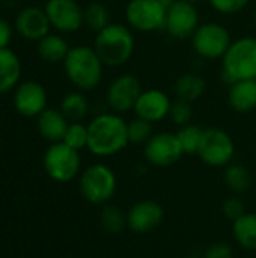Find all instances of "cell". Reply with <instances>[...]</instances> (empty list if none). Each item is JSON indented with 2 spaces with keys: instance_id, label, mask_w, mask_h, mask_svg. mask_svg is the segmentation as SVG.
<instances>
[{
  "instance_id": "obj_33",
  "label": "cell",
  "mask_w": 256,
  "mask_h": 258,
  "mask_svg": "<svg viewBox=\"0 0 256 258\" xmlns=\"http://www.w3.org/2000/svg\"><path fill=\"white\" fill-rule=\"evenodd\" d=\"M222 213L228 221L234 222L246 213V206L238 197H231V198L225 200V203L222 206Z\"/></svg>"
},
{
  "instance_id": "obj_4",
  "label": "cell",
  "mask_w": 256,
  "mask_h": 258,
  "mask_svg": "<svg viewBox=\"0 0 256 258\" xmlns=\"http://www.w3.org/2000/svg\"><path fill=\"white\" fill-rule=\"evenodd\" d=\"M222 79L226 85L238 80H256V36L232 41L222 57Z\"/></svg>"
},
{
  "instance_id": "obj_29",
  "label": "cell",
  "mask_w": 256,
  "mask_h": 258,
  "mask_svg": "<svg viewBox=\"0 0 256 258\" xmlns=\"http://www.w3.org/2000/svg\"><path fill=\"white\" fill-rule=\"evenodd\" d=\"M154 135V124L143 118H133L128 122V141L133 145H145Z\"/></svg>"
},
{
  "instance_id": "obj_31",
  "label": "cell",
  "mask_w": 256,
  "mask_h": 258,
  "mask_svg": "<svg viewBox=\"0 0 256 258\" xmlns=\"http://www.w3.org/2000/svg\"><path fill=\"white\" fill-rule=\"evenodd\" d=\"M169 118L178 127L192 124V119H193V106H192V103H187V101H183V100H175L172 103Z\"/></svg>"
},
{
  "instance_id": "obj_17",
  "label": "cell",
  "mask_w": 256,
  "mask_h": 258,
  "mask_svg": "<svg viewBox=\"0 0 256 258\" xmlns=\"http://www.w3.org/2000/svg\"><path fill=\"white\" fill-rule=\"evenodd\" d=\"M14 29L21 38L38 42L41 38L50 33L51 24L44 8L26 6L17 14Z\"/></svg>"
},
{
  "instance_id": "obj_38",
  "label": "cell",
  "mask_w": 256,
  "mask_h": 258,
  "mask_svg": "<svg viewBox=\"0 0 256 258\" xmlns=\"http://www.w3.org/2000/svg\"><path fill=\"white\" fill-rule=\"evenodd\" d=\"M253 24H255V30H256V11H255V17H253Z\"/></svg>"
},
{
  "instance_id": "obj_9",
  "label": "cell",
  "mask_w": 256,
  "mask_h": 258,
  "mask_svg": "<svg viewBox=\"0 0 256 258\" xmlns=\"http://www.w3.org/2000/svg\"><path fill=\"white\" fill-rule=\"evenodd\" d=\"M167 8L160 0H128L125 5V23L130 29L151 33L164 29Z\"/></svg>"
},
{
  "instance_id": "obj_6",
  "label": "cell",
  "mask_w": 256,
  "mask_h": 258,
  "mask_svg": "<svg viewBox=\"0 0 256 258\" xmlns=\"http://www.w3.org/2000/svg\"><path fill=\"white\" fill-rule=\"evenodd\" d=\"M42 166L47 175L56 183H69L80 175V151L68 147L65 142H54L45 150Z\"/></svg>"
},
{
  "instance_id": "obj_34",
  "label": "cell",
  "mask_w": 256,
  "mask_h": 258,
  "mask_svg": "<svg viewBox=\"0 0 256 258\" xmlns=\"http://www.w3.org/2000/svg\"><path fill=\"white\" fill-rule=\"evenodd\" d=\"M202 258H234V251L228 243L216 242L205 249Z\"/></svg>"
},
{
  "instance_id": "obj_24",
  "label": "cell",
  "mask_w": 256,
  "mask_h": 258,
  "mask_svg": "<svg viewBox=\"0 0 256 258\" xmlns=\"http://www.w3.org/2000/svg\"><path fill=\"white\" fill-rule=\"evenodd\" d=\"M232 234L235 242L246 251H256V215L244 213L232 222Z\"/></svg>"
},
{
  "instance_id": "obj_16",
  "label": "cell",
  "mask_w": 256,
  "mask_h": 258,
  "mask_svg": "<svg viewBox=\"0 0 256 258\" xmlns=\"http://www.w3.org/2000/svg\"><path fill=\"white\" fill-rule=\"evenodd\" d=\"M172 103L174 101L170 100L167 92L157 89V88H151V89L142 91L133 110L136 116L155 124L169 116Z\"/></svg>"
},
{
  "instance_id": "obj_19",
  "label": "cell",
  "mask_w": 256,
  "mask_h": 258,
  "mask_svg": "<svg viewBox=\"0 0 256 258\" xmlns=\"http://www.w3.org/2000/svg\"><path fill=\"white\" fill-rule=\"evenodd\" d=\"M228 104L238 113H249L256 109V80H238L229 85Z\"/></svg>"
},
{
  "instance_id": "obj_2",
  "label": "cell",
  "mask_w": 256,
  "mask_h": 258,
  "mask_svg": "<svg viewBox=\"0 0 256 258\" xmlns=\"http://www.w3.org/2000/svg\"><path fill=\"white\" fill-rule=\"evenodd\" d=\"M62 63L66 79L78 91H94L103 82L106 65L91 45L78 44L71 47Z\"/></svg>"
},
{
  "instance_id": "obj_27",
  "label": "cell",
  "mask_w": 256,
  "mask_h": 258,
  "mask_svg": "<svg viewBox=\"0 0 256 258\" xmlns=\"http://www.w3.org/2000/svg\"><path fill=\"white\" fill-rule=\"evenodd\" d=\"M100 224L104 231L118 234L127 227V213H124L118 206L107 203L100 212Z\"/></svg>"
},
{
  "instance_id": "obj_37",
  "label": "cell",
  "mask_w": 256,
  "mask_h": 258,
  "mask_svg": "<svg viewBox=\"0 0 256 258\" xmlns=\"http://www.w3.org/2000/svg\"><path fill=\"white\" fill-rule=\"evenodd\" d=\"M186 2H189V3H193V5H198V3H201V2H204V0H186Z\"/></svg>"
},
{
  "instance_id": "obj_35",
  "label": "cell",
  "mask_w": 256,
  "mask_h": 258,
  "mask_svg": "<svg viewBox=\"0 0 256 258\" xmlns=\"http://www.w3.org/2000/svg\"><path fill=\"white\" fill-rule=\"evenodd\" d=\"M14 26L6 20L0 17V48H8L12 36H14Z\"/></svg>"
},
{
  "instance_id": "obj_5",
  "label": "cell",
  "mask_w": 256,
  "mask_h": 258,
  "mask_svg": "<svg viewBox=\"0 0 256 258\" xmlns=\"http://www.w3.org/2000/svg\"><path fill=\"white\" fill-rule=\"evenodd\" d=\"M118 187L116 174L104 163H94L80 172L78 189L81 197L95 206H104L115 197Z\"/></svg>"
},
{
  "instance_id": "obj_21",
  "label": "cell",
  "mask_w": 256,
  "mask_h": 258,
  "mask_svg": "<svg viewBox=\"0 0 256 258\" xmlns=\"http://www.w3.org/2000/svg\"><path fill=\"white\" fill-rule=\"evenodd\" d=\"M207 91V80L198 73H184L174 83V94L177 100L195 103L204 97Z\"/></svg>"
},
{
  "instance_id": "obj_20",
  "label": "cell",
  "mask_w": 256,
  "mask_h": 258,
  "mask_svg": "<svg viewBox=\"0 0 256 258\" xmlns=\"http://www.w3.org/2000/svg\"><path fill=\"white\" fill-rule=\"evenodd\" d=\"M21 60L18 54L8 48H0V95L17 88L21 80Z\"/></svg>"
},
{
  "instance_id": "obj_32",
  "label": "cell",
  "mask_w": 256,
  "mask_h": 258,
  "mask_svg": "<svg viewBox=\"0 0 256 258\" xmlns=\"http://www.w3.org/2000/svg\"><path fill=\"white\" fill-rule=\"evenodd\" d=\"M208 3L220 15H237L247 8L250 0H208Z\"/></svg>"
},
{
  "instance_id": "obj_12",
  "label": "cell",
  "mask_w": 256,
  "mask_h": 258,
  "mask_svg": "<svg viewBox=\"0 0 256 258\" xmlns=\"http://www.w3.org/2000/svg\"><path fill=\"white\" fill-rule=\"evenodd\" d=\"M44 9L59 33H74L84 26V8L77 0H47Z\"/></svg>"
},
{
  "instance_id": "obj_26",
  "label": "cell",
  "mask_w": 256,
  "mask_h": 258,
  "mask_svg": "<svg viewBox=\"0 0 256 258\" xmlns=\"http://www.w3.org/2000/svg\"><path fill=\"white\" fill-rule=\"evenodd\" d=\"M112 23V14L103 2H91L84 8V26L98 33Z\"/></svg>"
},
{
  "instance_id": "obj_7",
  "label": "cell",
  "mask_w": 256,
  "mask_h": 258,
  "mask_svg": "<svg viewBox=\"0 0 256 258\" xmlns=\"http://www.w3.org/2000/svg\"><path fill=\"white\" fill-rule=\"evenodd\" d=\"M195 53L205 60L222 59L232 44V36L228 27L217 21L201 23L190 38Z\"/></svg>"
},
{
  "instance_id": "obj_13",
  "label": "cell",
  "mask_w": 256,
  "mask_h": 258,
  "mask_svg": "<svg viewBox=\"0 0 256 258\" xmlns=\"http://www.w3.org/2000/svg\"><path fill=\"white\" fill-rule=\"evenodd\" d=\"M143 154L149 165L157 168H167L175 165L184 156V151L175 133L160 132L154 133L151 139L143 145Z\"/></svg>"
},
{
  "instance_id": "obj_30",
  "label": "cell",
  "mask_w": 256,
  "mask_h": 258,
  "mask_svg": "<svg viewBox=\"0 0 256 258\" xmlns=\"http://www.w3.org/2000/svg\"><path fill=\"white\" fill-rule=\"evenodd\" d=\"M68 147L81 151L88 148V124L83 122H69L63 141Z\"/></svg>"
},
{
  "instance_id": "obj_1",
  "label": "cell",
  "mask_w": 256,
  "mask_h": 258,
  "mask_svg": "<svg viewBox=\"0 0 256 258\" xmlns=\"http://www.w3.org/2000/svg\"><path fill=\"white\" fill-rule=\"evenodd\" d=\"M128 122L122 115L103 112L88 122V150L97 157H112L127 148Z\"/></svg>"
},
{
  "instance_id": "obj_22",
  "label": "cell",
  "mask_w": 256,
  "mask_h": 258,
  "mask_svg": "<svg viewBox=\"0 0 256 258\" xmlns=\"http://www.w3.org/2000/svg\"><path fill=\"white\" fill-rule=\"evenodd\" d=\"M68 41L60 33H48L38 41L36 51L38 56L47 63H59L63 62L69 51Z\"/></svg>"
},
{
  "instance_id": "obj_39",
  "label": "cell",
  "mask_w": 256,
  "mask_h": 258,
  "mask_svg": "<svg viewBox=\"0 0 256 258\" xmlns=\"http://www.w3.org/2000/svg\"><path fill=\"white\" fill-rule=\"evenodd\" d=\"M103 2H118V0H103Z\"/></svg>"
},
{
  "instance_id": "obj_25",
  "label": "cell",
  "mask_w": 256,
  "mask_h": 258,
  "mask_svg": "<svg viewBox=\"0 0 256 258\" xmlns=\"http://www.w3.org/2000/svg\"><path fill=\"white\" fill-rule=\"evenodd\" d=\"M223 180H225L226 187L237 195L247 192L252 186L250 171L246 166L238 165V163H229L228 166H225Z\"/></svg>"
},
{
  "instance_id": "obj_14",
  "label": "cell",
  "mask_w": 256,
  "mask_h": 258,
  "mask_svg": "<svg viewBox=\"0 0 256 258\" xmlns=\"http://www.w3.org/2000/svg\"><path fill=\"white\" fill-rule=\"evenodd\" d=\"M12 104L17 113L26 118H36L48 106V94L38 80H24L14 89Z\"/></svg>"
},
{
  "instance_id": "obj_28",
  "label": "cell",
  "mask_w": 256,
  "mask_h": 258,
  "mask_svg": "<svg viewBox=\"0 0 256 258\" xmlns=\"http://www.w3.org/2000/svg\"><path fill=\"white\" fill-rule=\"evenodd\" d=\"M202 133L204 128L196 125V124H187L178 128V132L175 133L180 145L184 151V154H196L201 139H202Z\"/></svg>"
},
{
  "instance_id": "obj_36",
  "label": "cell",
  "mask_w": 256,
  "mask_h": 258,
  "mask_svg": "<svg viewBox=\"0 0 256 258\" xmlns=\"http://www.w3.org/2000/svg\"><path fill=\"white\" fill-rule=\"evenodd\" d=\"M160 2H161V3H163V5H164L166 8H169V6H170V5H172V3H174L175 0H160Z\"/></svg>"
},
{
  "instance_id": "obj_3",
  "label": "cell",
  "mask_w": 256,
  "mask_h": 258,
  "mask_svg": "<svg viewBox=\"0 0 256 258\" xmlns=\"http://www.w3.org/2000/svg\"><path fill=\"white\" fill-rule=\"evenodd\" d=\"M106 67L118 68L125 65L134 54L136 38L133 29L122 23H110L95 33L92 45Z\"/></svg>"
},
{
  "instance_id": "obj_18",
  "label": "cell",
  "mask_w": 256,
  "mask_h": 258,
  "mask_svg": "<svg viewBox=\"0 0 256 258\" xmlns=\"http://www.w3.org/2000/svg\"><path fill=\"white\" fill-rule=\"evenodd\" d=\"M68 125H69V121L66 119V116L62 113L60 109L47 107L42 113L36 116L38 133L44 139H47L50 144L62 142Z\"/></svg>"
},
{
  "instance_id": "obj_11",
  "label": "cell",
  "mask_w": 256,
  "mask_h": 258,
  "mask_svg": "<svg viewBox=\"0 0 256 258\" xmlns=\"http://www.w3.org/2000/svg\"><path fill=\"white\" fill-rule=\"evenodd\" d=\"M201 24V17L196 5L186 0H175L166 14L164 30L174 39H190Z\"/></svg>"
},
{
  "instance_id": "obj_23",
  "label": "cell",
  "mask_w": 256,
  "mask_h": 258,
  "mask_svg": "<svg viewBox=\"0 0 256 258\" xmlns=\"http://www.w3.org/2000/svg\"><path fill=\"white\" fill-rule=\"evenodd\" d=\"M59 109L69 122H83L89 113V100L83 91L74 89L63 95Z\"/></svg>"
},
{
  "instance_id": "obj_15",
  "label": "cell",
  "mask_w": 256,
  "mask_h": 258,
  "mask_svg": "<svg viewBox=\"0 0 256 258\" xmlns=\"http://www.w3.org/2000/svg\"><path fill=\"white\" fill-rule=\"evenodd\" d=\"M164 219L163 207L152 200H142L127 212V227L137 234L149 233L161 225Z\"/></svg>"
},
{
  "instance_id": "obj_8",
  "label": "cell",
  "mask_w": 256,
  "mask_h": 258,
  "mask_svg": "<svg viewBox=\"0 0 256 258\" xmlns=\"http://www.w3.org/2000/svg\"><path fill=\"white\" fill-rule=\"evenodd\" d=\"M196 154L207 166L225 168L234 160L235 144L226 130L219 127H207L204 128Z\"/></svg>"
},
{
  "instance_id": "obj_10",
  "label": "cell",
  "mask_w": 256,
  "mask_h": 258,
  "mask_svg": "<svg viewBox=\"0 0 256 258\" xmlns=\"http://www.w3.org/2000/svg\"><path fill=\"white\" fill-rule=\"evenodd\" d=\"M142 91V83L134 74H119L109 83L106 89V103L112 112L124 115L134 109Z\"/></svg>"
}]
</instances>
